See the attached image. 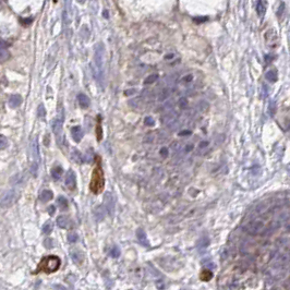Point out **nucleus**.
I'll return each mask as SVG.
<instances>
[{"label": "nucleus", "mask_w": 290, "mask_h": 290, "mask_svg": "<svg viewBox=\"0 0 290 290\" xmlns=\"http://www.w3.org/2000/svg\"><path fill=\"white\" fill-rule=\"evenodd\" d=\"M55 210H56V207L53 206V205L48 207V213H49V215H53V214H55Z\"/></svg>", "instance_id": "36"}, {"label": "nucleus", "mask_w": 290, "mask_h": 290, "mask_svg": "<svg viewBox=\"0 0 290 290\" xmlns=\"http://www.w3.org/2000/svg\"><path fill=\"white\" fill-rule=\"evenodd\" d=\"M72 159L75 160L77 162H82V155L77 152V149L72 151Z\"/></svg>", "instance_id": "24"}, {"label": "nucleus", "mask_w": 290, "mask_h": 290, "mask_svg": "<svg viewBox=\"0 0 290 290\" xmlns=\"http://www.w3.org/2000/svg\"><path fill=\"white\" fill-rule=\"evenodd\" d=\"M7 144H8V141H7L5 136L0 135V149H3V148H5V147L7 146Z\"/></svg>", "instance_id": "29"}, {"label": "nucleus", "mask_w": 290, "mask_h": 290, "mask_svg": "<svg viewBox=\"0 0 290 290\" xmlns=\"http://www.w3.org/2000/svg\"><path fill=\"white\" fill-rule=\"evenodd\" d=\"M5 47H7V44H5L2 39H0V48H5Z\"/></svg>", "instance_id": "39"}, {"label": "nucleus", "mask_w": 290, "mask_h": 290, "mask_svg": "<svg viewBox=\"0 0 290 290\" xmlns=\"http://www.w3.org/2000/svg\"><path fill=\"white\" fill-rule=\"evenodd\" d=\"M77 99H79V104L82 108H87L90 104V101L85 94H80L77 96Z\"/></svg>", "instance_id": "12"}, {"label": "nucleus", "mask_w": 290, "mask_h": 290, "mask_svg": "<svg viewBox=\"0 0 290 290\" xmlns=\"http://www.w3.org/2000/svg\"><path fill=\"white\" fill-rule=\"evenodd\" d=\"M104 16L106 18V19H108V13H107V11H106V10L104 11Z\"/></svg>", "instance_id": "43"}, {"label": "nucleus", "mask_w": 290, "mask_h": 290, "mask_svg": "<svg viewBox=\"0 0 290 290\" xmlns=\"http://www.w3.org/2000/svg\"><path fill=\"white\" fill-rule=\"evenodd\" d=\"M68 240H69V242H71V243L77 242V234H75V232H71V234H69V236H68Z\"/></svg>", "instance_id": "28"}, {"label": "nucleus", "mask_w": 290, "mask_h": 290, "mask_svg": "<svg viewBox=\"0 0 290 290\" xmlns=\"http://www.w3.org/2000/svg\"><path fill=\"white\" fill-rule=\"evenodd\" d=\"M53 287L55 288V289H56V290H68L67 288L64 287V286H62V285H58V284H57V285H53Z\"/></svg>", "instance_id": "34"}, {"label": "nucleus", "mask_w": 290, "mask_h": 290, "mask_svg": "<svg viewBox=\"0 0 290 290\" xmlns=\"http://www.w3.org/2000/svg\"><path fill=\"white\" fill-rule=\"evenodd\" d=\"M66 186L70 190H73L75 188V186H77V177H75V173L72 170L68 171L67 176H66Z\"/></svg>", "instance_id": "6"}, {"label": "nucleus", "mask_w": 290, "mask_h": 290, "mask_svg": "<svg viewBox=\"0 0 290 290\" xmlns=\"http://www.w3.org/2000/svg\"><path fill=\"white\" fill-rule=\"evenodd\" d=\"M145 125H154V120H153V118H151V117L145 118Z\"/></svg>", "instance_id": "31"}, {"label": "nucleus", "mask_w": 290, "mask_h": 290, "mask_svg": "<svg viewBox=\"0 0 290 290\" xmlns=\"http://www.w3.org/2000/svg\"><path fill=\"white\" fill-rule=\"evenodd\" d=\"M192 80V75H188V77H184V81H191Z\"/></svg>", "instance_id": "42"}, {"label": "nucleus", "mask_w": 290, "mask_h": 290, "mask_svg": "<svg viewBox=\"0 0 290 290\" xmlns=\"http://www.w3.org/2000/svg\"><path fill=\"white\" fill-rule=\"evenodd\" d=\"M60 263H61V262H60V258H59L58 256L49 255L42 260L37 271H45V273H53V271H56L57 269L59 268Z\"/></svg>", "instance_id": "3"}, {"label": "nucleus", "mask_w": 290, "mask_h": 290, "mask_svg": "<svg viewBox=\"0 0 290 290\" xmlns=\"http://www.w3.org/2000/svg\"><path fill=\"white\" fill-rule=\"evenodd\" d=\"M201 18H202V16H201ZM206 20H207V18H202V19H196V18H195V21L196 22H203V21H206Z\"/></svg>", "instance_id": "40"}, {"label": "nucleus", "mask_w": 290, "mask_h": 290, "mask_svg": "<svg viewBox=\"0 0 290 290\" xmlns=\"http://www.w3.org/2000/svg\"><path fill=\"white\" fill-rule=\"evenodd\" d=\"M208 145V142H201L200 143V145H199V148H202L203 146H207Z\"/></svg>", "instance_id": "38"}, {"label": "nucleus", "mask_w": 290, "mask_h": 290, "mask_svg": "<svg viewBox=\"0 0 290 290\" xmlns=\"http://www.w3.org/2000/svg\"><path fill=\"white\" fill-rule=\"evenodd\" d=\"M16 200V192L14 190H10L2 196L0 200V206L1 207H9L13 204L14 201Z\"/></svg>", "instance_id": "5"}, {"label": "nucleus", "mask_w": 290, "mask_h": 290, "mask_svg": "<svg viewBox=\"0 0 290 290\" xmlns=\"http://www.w3.org/2000/svg\"><path fill=\"white\" fill-rule=\"evenodd\" d=\"M31 147H32L31 149H32V155H33V157H34L35 162L37 164L38 159H39V151H38V142H37V138H36L32 141V145H31Z\"/></svg>", "instance_id": "10"}, {"label": "nucleus", "mask_w": 290, "mask_h": 290, "mask_svg": "<svg viewBox=\"0 0 290 290\" xmlns=\"http://www.w3.org/2000/svg\"><path fill=\"white\" fill-rule=\"evenodd\" d=\"M71 135L75 142H80L83 138V131L82 129H81V127H79V125L73 127V128L71 129Z\"/></svg>", "instance_id": "9"}, {"label": "nucleus", "mask_w": 290, "mask_h": 290, "mask_svg": "<svg viewBox=\"0 0 290 290\" xmlns=\"http://www.w3.org/2000/svg\"><path fill=\"white\" fill-rule=\"evenodd\" d=\"M37 114H38V117H44V116L46 114V110H45L44 105H39V106H38Z\"/></svg>", "instance_id": "30"}, {"label": "nucleus", "mask_w": 290, "mask_h": 290, "mask_svg": "<svg viewBox=\"0 0 290 290\" xmlns=\"http://www.w3.org/2000/svg\"><path fill=\"white\" fill-rule=\"evenodd\" d=\"M179 103H180V105H181V108H184V107H186V105L188 104L186 98H181L180 101H179Z\"/></svg>", "instance_id": "35"}, {"label": "nucleus", "mask_w": 290, "mask_h": 290, "mask_svg": "<svg viewBox=\"0 0 290 290\" xmlns=\"http://www.w3.org/2000/svg\"><path fill=\"white\" fill-rule=\"evenodd\" d=\"M156 285H157V288H158V289H162V288H164V282L160 281V280H158V281L156 282Z\"/></svg>", "instance_id": "37"}, {"label": "nucleus", "mask_w": 290, "mask_h": 290, "mask_svg": "<svg viewBox=\"0 0 290 290\" xmlns=\"http://www.w3.org/2000/svg\"><path fill=\"white\" fill-rule=\"evenodd\" d=\"M157 77H158V75H157V74H153V75H149V77H147L146 80L144 81V84H151V83L155 82V81L157 80Z\"/></svg>", "instance_id": "26"}, {"label": "nucleus", "mask_w": 290, "mask_h": 290, "mask_svg": "<svg viewBox=\"0 0 290 290\" xmlns=\"http://www.w3.org/2000/svg\"><path fill=\"white\" fill-rule=\"evenodd\" d=\"M265 77L269 82H276L277 81V72L276 70H269L265 73Z\"/></svg>", "instance_id": "19"}, {"label": "nucleus", "mask_w": 290, "mask_h": 290, "mask_svg": "<svg viewBox=\"0 0 290 290\" xmlns=\"http://www.w3.org/2000/svg\"><path fill=\"white\" fill-rule=\"evenodd\" d=\"M256 12L260 16H263L265 13V3L263 1H258L256 3Z\"/></svg>", "instance_id": "21"}, {"label": "nucleus", "mask_w": 290, "mask_h": 290, "mask_svg": "<svg viewBox=\"0 0 290 290\" xmlns=\"http://www.w3.org/2000/svg\"><path fill=\"white\" fill-rule=\"evenodd\" d=\"M58 205H59V207L61 208L62 210H66L68 208V201H67V199L66 197H63V196H59L58 197Z\"/></svg>", "instance_id": "22"}, {"label": "nucleus", "mask_w": 290, "mask_h": 290, "mask_svg": "<svg viewBox=\"0 0 290 290\" xmlns=\"http://www.w3.org/2000/svg\"><path fill=\"white\" fill-rule=\"evenodd\" d=\"M269 112H271V114H274V112H275V103L274 101H271V104H269Z\"/></svg>", "instance_id": "32"}, {"label": "nucleus", "mask_w": 290, "mask_h": 290, "mask_svg": "<svg viewBox=\"0 0 290 290\" xmlns=\"http://www.w3.org/2000/svg\"><path fill=\"white\" fill-rule=\"evenodd\" d=\"M105 186V176L103 168L101 166V158H96V165L92 172V178L90 182V190L94 194H98L104 190Z\"/></svg>", "instance_id": "1"}, {"label": "nucleus", "mask_w": 290, "mask_h": 290, "mask_svg": "<svg viewBox=\"0 0 290 290\" xmlns=\"http://www.w3.org/2000/svg\"><path fill=\"white\" fill-rule=\"evenodd\" d=\"M160 155H162V157H166L168 155V148H166V147H162V149H160Z\"/></svg>", "instance_id": "33"}, {"label": "nucleus", "mask_w": 290, "mask_h": 290, "mask_svg": "<svg viewBox=\"0 0 290 290\" xmlns=\"http://www.w3.org/2000/svg\"><path fill=\"white\" fill-rule=\"evenodd\" d=\"M22 104V97L20 95H13L9 98V105L11 107H18Z\"/></svg>", "instance_id": "14"}, {"label": "nucleus", "mask_w": 290, "mask_h": 290, "mask_svg": "<svg viewBox=\"0 0 290 290\" xmlns=\"http://www.w3.org/2000/svg\"><path fill=\"white\" fill-rule=\"evenodd\" d=\"M136 237H138V241H140V243H141L142 245L147 247H149V242H148V240H147L146 234H145V231H144L142 228H138V230H136Z\"/></svg>", "instance_id": "8"}, {"label": "nucleus", "mask_w": 290, "mask_h": 290, "mask_svg": "<svg viewBox=\"0 0 290 290\" xmlns=\"http://www.w3.org/2000/svg\"><path fill=\"white\" fill-rule=\"evenodd\" d=\"M208 244H210V239H208L207 237H203L201 238V240L197 242V249H199V250H202V249L207 247Z\"/></svg>", "instance_id": "20"}, {"label": "nucleus", "mask_w": 290, "mask_h": 290, "mask_svg": "<svg viewBox=\"0 0 290 290\" xmlns=\"http://www.w3.org/2000/svg\"><path fill=\"white\" fill-rule=\"evenodd\" d=\"M53 197V194L50 190H44L39 194V200L43 201V202H48V201H50Z\"/></svg>", "instance_id": "16"}, {"label": "nucleus", "mask_w": 290, "mask_h": 290, "mask_svg": "<svg viewBox=\"0 0 290 290\" xmlns=\"http://www.w3.org/2000/svg\"><path fill=\"white\" fill-rule=\"evenodd\" d=\"M105 49L103 44H98L96 46L95 50V64L96 70L94 73H96V79L98 81L105 80Z\"/></svg>", "instance_id": "2"}, {"label": "nucleus", "mask_w": 290, "mask_h": 290, "mask_svg": "<svg viewBox=\"0 0 290 290\" xmlns=\"http://www.w3.org/2000/svg\"><path fill=\"white\" fill-rule=\"evenodd\" d=\"M62 173H63V169H62L61 166H56L51 169V177H53L55 180H59L61 178Z\"/></svg>", "instance_id": "13"}, {"label": "nucleus", "mask_w": 290, "mask_h": 290, "mask_svg": "<svg viewBox=\"0 0 290 290\" xmlns=\"http://www.w3.org/2000/svg\"><path fill=\"white\" fill-rule=\"evenodd\" d=\"M44 245H45L47 249H51V247H53V241L51 238H46L45 240H44Z\"/></svg>", "instance_id": "27"}, {"label": "nucleus", "mask_w": 290, "mask_h": 290, "mask_svg": "<svg viewBox=\"0 0 290 290\" xmlns=\"http://www.w3.org/2000/svg\"><path fill=\"white\" fill-rule=\"evenodd\" d=\"M200 278L204 281H210L212 278H213V273L210 271V269H204V271L201 273Z\"/></svg>", "instance_id": "18"}, {"label": "nucleus", "mask_w": 290, "mask_h": 290, "mask_svg": "<svg viewBox=\"0 0 290 290\" xmlns=\"http://www.w3.org/2000/svg\"><path fill=\"white\" fill-rule=\"evenodd\" d=\"M71 258L75 264H81L83 262V254L79 250L71 251Z\"/></svg>", "instance_id": "11"}, {"label": "nucleus", "mask_w": 290, "mask_h": 290, "mask_svg": "<svg viewBox=\"0 0 290 290\" xmlns=\"http://www.w3.org/2000/svg\"><path fill=\"white\" fill-rule=\"evenodd\" d=\"M186 134H191V131H188V132H180L179 135H186Z\"/></svg>", "instance_id": "41"}, {"label": "nucleus", "mask_w": 290, "mask_h": 290, "mask_svg": "<svg viewBox=\"0 0 290 290\" xmlns=\"http://www.w3.org/2000/svg\"><path fill=\"white\" fill-rule=\"evenodd\" d=\"M264 229V223L260 220L250 221L247 226L244 227V230L250 234H258Z\"/></svg>", "instance_id": "4"}, {"label": "nucleus", "mask_w": 290, "mask_h": 290, "mask_svg": "<svg viewBox=\"0 0 290 290\" xmlns=\"http://www.w3.org/2000/svg\"><path fill=\"white\" fill-rule=\"evenodd\" d=\"M53 223H51V221H47V223L43 226V232L45 234H49L51 231H53Z\"/></svg>", "instance_id": "23"}, {"label": "nucleus", "mask_w": 290, "mask_h": 290, "mask_svg": "<svg viewBox=\"0 0 290 290\" xmlns=\"http://www.w3.org/2000/svg\"><path fill=\"white\" fill-rule=\"evenodd\" d=\"M110 255L112 256V258H119L120 256V249L117 247V245H114V247H111V250H110Z\"/></svg>", "instance_id": "25"}, {"label": "nucleus", "mask_w": 290, "mask_h": 290, "mask_svg": "<svg viewBox=\"0 0 290 290\" xmlns=\"http://www.w3.org/2000/svg\"><path fill=\"white\" fill-rule=\"evenodd\" d=\"M69 218H68L67 216H59L58 218H57V225H58L60 228H68L69 227Z\"/></svg>", "instance_id": "15"}, {"label": "nucleus", "mask_w": 290, "mask_h": 290, "mask_svg": "<svg viewBox=\"0 0 290 290\" xmlns=\"http://www.w3.org/2000/svg\"><path fill=\"white\" fill-rule=\"evenodd\" d=\"M96 136H97V141H101L103 138V128H101V118L98 116L97 118V125H96Z\"/></svg>", "instance_id": "17"}, {"label": "nucleus", "mask_w": 290, "mask_h": 290, "mask_svg": "<svg viewBox=\"0 0 290 290\" xmlns=\"http://www.w3.org/2000/svg\"><path fill=\"white\" fill-rule=\"evenodd\" d=\"M62 121H63V117H62V114H61V116H58V117L53 121V123H51V128H53V133L56 134V135H59V134L61 133Z\"/></svg>", "instance_id": "7"}]
</instances>
